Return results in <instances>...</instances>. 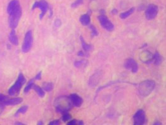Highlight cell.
<instances>
[{"label":"cell","mask_w":166,"mask_h":125,"mask_svg":"<svg viewBox=\"0 0 166 125\" xmlns=\"http://www.w3.org/2000/svg\"><path fill=\"white\" fill-rule=\"evenodd\" d=\"M88 62L85 60L76 61L74 63L75 67L77 68H79V69H82V68H85L88 65Z\"/></svg>","instance_id":"obj_18"},{"label":"cell","mask_w":166,"mask_h":125,"mask_svg":"<svg viewBox=\"0 0 166 125\" xmlns=\"http://www.w3.org/2000/svg\"><path fill=\"white\" fill-rule=\"evenodd\" d=\"M83 3H84V0H75L73 3H72L71 7L73 8H76L83 4Z\"/></svg>","instance_id":"obj_25"},{"label":"cell","mask_w":166,"mask_h":125,"mask_svg":"<svg viewBox=\"0 0 166 125\" xmlns=\"http://www.w3.org/2000/svg\"><path fill=\"white\" fill-rule=\"evenodd\" d=\"M68 125H75V124H84V123H83L82 121H77V120H72L67 123Z\"/></svg>","instance_id":"obj_28"},{"label":"cell","mask_w":166,"mask_h":125,"mask_svg":"<svg viewBox=\"0 0 166 125\" xmlns=\"http://www.w3.org/2000/svg\"><path fill=\"white\" fill-rule=\"evenodd\" d=\"M4 110V105L3 104H0V115L2 113Z\"/></svg>","instance_id":"obj_33"},{"label":"cell","mask_w":166,"mask_h":125,"mask_svg":"<svg viewBox=\"0 0 166 125\" xmlns=\"http://www.w3.org/2000/svg\"><path fill=\"white\" fill-rule=\"evenodd\" d=\"M33 43V36L31 30L26 32L25 34L23 43L22 45V51L24 53H28L31 50Z\"/></svg>","instance_id":"obj_5"},{"label":"cell","mask_w":166,"mask_h":125,"mask_svg":"<svg viewBox=\"0 0 166 125\" xmlns=\"http://www.w3.org/2000/svg\"><path fill=\"white\" fill-rule=\"evenodd\" d=\"M26 82V79L22 73H19V75L15 83L8 90V94L11 97L16 96L19 94L21 88Z\"/></svg>","instance_id":"obj_4"},{"label":"cell","mask_w":166,"mask_h":125,"mask_svg":"<svg viewBox=\"0 0 166 125\" xmlns=\"http://www.w3.org/2000/svg\"><path fill=\"white\" fill-rule=\"evenodd\" d=\"M77 55H78L79 56L83 57V56H85V53H84V52H83L82 51H79V52H78Z\"/></svg>","instance_id":"obj_32"},{"label":"cell","mask_w":166,"mask_h":125,"mask_svg":"<svg viewBox=\"0 0 166 125\" xmlns=\"http://www.w3.org/2000/svg\"><path fill=\"white\" fill-rule=\"evenodd\" d=\"M7 12L9 14L8 23L12 29L16 28L22 16V8L19 0H11L7 4Z\"/></svg>","instance_id":"obj_1"},{"label":"cell","mask_w":166,"mask_h":125,"mask_svg":"<svg viewBox=\"0 0 166 125\" xmlns=\"http://www.w3.org/2000/svg\"><path fill=\"white\" fill-rule=\"evenodd\" d=\"M70 119H71V116H70V114L68 113V112L63 113V115H62V120L64 122L70 121Z\"/></svg>","instance_id":"obj_26"},{"label":"cell","mask_w":166,"mask_h":125,"mask_svg":"<svg viewBox=\"0 0 166 125\" xmlns=\"http://www.w3.org/2000/svg\"><path fill=\"white\" fill-rule=\"evenodd\" d=\"M102 76V74L100 71L96 72V73H95V74H93L91 77L90 78L89 82H88L89 86L91 87H94L96 86L100 82Z\"/></svg>","instance_id":"obj_11"},{"label":"cell","mask_w":166,"mask_h":125,"mask_svg":"<svg viewBox=\"0 0 166 125\" xmlns=\"http://www.w3.org/2000/svg\"><path fill=\"white\" fill-rule=\"evenodd\" d=\"M22 102V98H8L6 101L4 102L3 104L4 106H15L21 104Z\"/></svg>","instance_id":"obj_13"},{"label":"cell","mask_w":166,"mask_h":125,"mask_svg":"<svg viewBox=\"0 0 166 125\" xmlns=\"http://www.w3.org/2000/svg\"><path fill=\"white\" fill-rule=\"evenodd\" d=\"M156 87V83L153 80H145L141 82L138 86V93L140 97H146L152 93Z\"/></svg>","instance_id":"obj_2"},{"label":"cell","mask_w":166,"mask_h":125,"mask_svg":"<svg viewBox=\"0 0 166 125\" xmlns=\"http://www.w3.org/2000/svg\"><path fill=\"white\" fill-rule=\"evenodd\" d=\"M161 123H159V122H157V123H154V124H161Z\"/></svg>","instance_id":"obj_36"},{"label":"cell","mask_w":166,"mask_h":125,"mask_svg":"<svg viewBox=\"0 0 166 125\" xmlns=\"http://www.w3.org/2000/svg\"><path fill=\"white\" fill-rule=\"evenodd\" d=\"M153 59H154V64L156 65V66H159L161 64V63H162V58L161 56V55L159 53H156L154 55V56H153Z\"/></svg>","instance_id":"obj_20"},{"label":"cell","mask_w":166,"mask_h":125,"mask_svg":"<svg viewBox=\"0 0 166 125\" xmlns=\"http://www.w3.org/2000/svg\"><path fill=\"white\" fill-rule=\"evenodd\" d=\"M33 88L34 89V90L37 93V95H38L39 97H41V98L44 97L45 91L42 88H41L40 86H39L38 85H34Z\"/></svg>","instance_id":"obj_19"},{"label":"cell","mask_w":166,"mask_h":125,"mask_svg":"<svg viewBox=\"0 0 166 125\" xmlns=\"http://www.w3.org/2000/svg\"><path fill=\"white\" fill-rule=\"evenodd\" d=\"M8 98H9L6 96V95L0 93V104H3L4 102L6 101Z\"/></svg>","instance_id":"obj_27"},{"label":"cell","mask_w":166,"mask_h":125,"mask_svg":"<svg viewBox=\"0 0 166 125\" xmlns=\"http://www.w3.org/2000/svg\"><path fill=\"white\" fill-rule=\"evenodd\" d=\"M42 89L47 92H50L54 89V84L52 83H43Z\"/></svg>","instance_id":"obj_21"},{"label":"cell","mask_w":166,"mask_h":125,"mask_svg":"<svg viewBox=\"0 0 166 125\" xmlns=\"http://www.w3.org/2000/svg\"><path fill=\"white\" fill-rule=\"evenodd\" d=\"M55 25L57 27H59L60 25H61V21H60V19H56L55 21Z\"/></svg>","instance_id":"obj_31"},{"label":"cell","mask_w":166,"mask_h":125,"mask_svg":"<svg viewBox=\"0 0 166 125\" xmlns=\"http://www.w3.org/2000/svg\"><path fill=\"white\" fill-rule=\"evenodd\" d=\"M34 85V80H33V79L30 80L29 82L27 83V85L26 86V87H25V88H24V93H27L30 90H31V89H32V88H33Z\"/></svg>","instance_id":"obj_23"},{"label":"cell","mask_w":166,"mask_h":125,"mask_svg":"<svg viewBox=\"0 0 166 125\" xmlns=\"http://www.w3.org/2000/svg\"><path fill=\"white\" fill-rule=\"evenodd\" d=\"M80 22L84 26H87L90 23V16L89 14H84L80 17Z\"/></svg>","instance_id":"obj_15"},{"label":"cell","mask_w":166,"mask_h":125,"mask_svg":"<svg viewBox=\"0 0 166 125\" xmlns=\"http://www.w3.org/2000/svg\"><path fill=\"white\" fill-rule=\"evenodd\" d=\"M41 77H42V73H41V72H39V73L37 74V75L36 76L35 79H36V80H39V79H41Z\"/></svg>","instance_id":"obj_30"},{"label":"cell","mask_w":166,"mask_h":125,"mask_svg":"<svg viewBox=\"0 0 166 125\" xmlns=\"http://www.w3.org/2000/svg\"><path fill=\"white\" fill-rule=\"evenodd\" d=\"M70 100L72 104L75 107H80L83 103V99L77 94H71L70 96Z\"/></svg>","instance_id":"obj_12"},{"label":"cell","mask_w":166,"mask_h":125,"mask_svg":"<svg viewBox=\"0 0 166 125\" xmlns=\"http://www.w3.org/2000/svg\"><path fill=\"white\" fill-rule=\"evenodd\" d=\"M9 40L12 43L13 45L18 46L19 44V41H18V38L16 34V31H15L14 29H12L9 35Z\"/></svg>","instance_id":"obj_14"},{"label":"cell","mask_w":166,"mask_h":125,"mask_svg":"<svg viewBox=\"0 0 166 125\" xmlns=\"http://www.w3.org/2000/svg\"><path fill=\"white\" fill-rule=\"evenodd\" d=\"M37 124H38V125H40V124L42 125V124H43V123H42V121H39L38 123H37Z\"/></svg>","instance_id":"obj_35"},{"label":"cell","mask_w":166,"mask_h":125,"mask_svg":"<svg viewBox=\"0 0 166 125\" xmlns=\"http://www.w3.org/2000/svg\"><path fill=\"white\" fill-rule=\"evenodd\" d=\"M49 4L46 0H41L39 1H36L33 4L32 9L34 10L36 8H39V10H41V13L39 15V19H42L44 17V16L46 15V14L49 10Z\"/></svg>","instance_id":"obj_7"},{"label":"cell","mask_w":166,"mask_h":125,"mask_svg":"<svg viewBox=\"0 0 166 125\" xmlns=\"http://www.w3.org/2000/svg\"><path fill=\"white\" fill-rule=\"evenodd\" d=\"M100 25L102 26L108 31H113L115 29V26L112 22L109 19V18L105 15V14H100L98 16Z\"/></svg>","instance_id":"obj_6"},{"label":"cell","mask_w":166,"mask_h":125,"mask_svg":"<svg viewBox=\"0 0 166 125\" xmlns=\"http://www.w3.org/2000/svg\"><path fill=\"white\" fill-rule=\"evenodd\" d=\"M158 12H159L158 6L154 4H150L146 9L145 16L148 20L154 19L156 18Z\"/></svg>","instance_id":"obj_8"},{"label":"cell","mask_w":166,"mask_h":125,"mask_svg":"<svg viewBox=\"0 0 166 125\" xmlns=\"http://www.w3.org/2000/svg\"><path fill=\"white\" fill-rule=\"evenodd\" d=\"M112 13L113 14H116L117 13H118V11L116 10V9H114V10H112Z\"/></svg>","instance_id":"obj_34"},{"label":"cell","mask_w":166,"mask_h":125,"mask_svg":"<svg viewBox=\"0 0 166 125\" xmlns=\"http://www.w3.org/2000/svg\"><path fill=\"white\" fill-rule=\"evenodd\" d=\"M56 111L59 113H64L68 112L72 108V103L66 97H60L55 101Z\"/></svg>","instance_id":"obj_3"},{"label":"cell","mask_w":166,"mask_h":125,"mask_svg":"<svg viewBox=\"0 0 166 125\" xmlns=\"http://www.w3.org/2000/svg\"><path fill=\"white\" fill-rule=\"evenodd\" d=\"M146 121V113L144 110L139 109L133 116V122L135 125L145 124Z\"/></svg>","instance_id":"obj_9"},{"label":"cell","mask_w":166,"mask_h":125,"mask_svg":"<svg viewBox=\"0 0 166 125\" xmlns=\"http://www.w3.org/2000/svg\"><path fill=\"white\" fill-rule=\"evenodd\" d=\"M124 68L133 73H136L139 70V66L134 59L129 58L124 63Z\"/></svg>","instance_id":"obj_10"},{"label":"cell","mask_w":166,"mask_h":125,"mask_svg":"<svg viewBox=\"0 0 166 125\" xmlns=\"http://www.w3.org/2000/svg\"><path fill=\"white\" fill-rule=\"evenodd\" d=\"M60 124V122L58 120H54V121H52L51 122H50L49 123V125H59Z\"/></svg>","instance_id":"obj_29"},{"label":"cell","mask_w":166,"mask_h":125,"mask_svg":"<svg viewBox=\"0 0 166 125\" xmlns=\"http://www.w3.org/2000/svg\"><path fill=\"white\" fill-rule=\"evenodd\" d=\"M89 28L92 31V37H95V36H97L99 35V32L96 28L93 25H89Z\"/></svg>","instance_id":"obj_24"},{"label":"cell","mask_w":166,"mask_h":125,"mask_svg":"<svg viewBox=\"0 0 166 125\" xmlns=\"http://www.w3.org/2000/svg\"><path fill=\"white\" fill-rule=\"evenodd\" d=\"M28 109V106H22L21 108H19L18 110L16 113H15V116H18L19 115L21 114H24L26 113V112L27 111Z\"/></svg>","instance_id":"obj_22"},{"label":"cell","mask_w":166,"mask_h":125,"mask_svg":"<svg viewBox=\"0 0 166 125\" xmlns=\"http://www.w3.org/2000/svg\"><path fill=\"white\" fill-rule=\"evenodd\" d=\"M134 11H135V8H131L130 10H127L126 11H124V12L120 13L119 18L121 19H125L127 18L130 16L131 14L134 12Z\"/></svg>","instance_id":"obj_17"},{"label":"cell","mask_w":166,"mask_h":125,"mask_svg":"<svg viewBox=\"0 0 166 125\" xmlns=\"http://www.w3.org/2000/svg\"><path fill=\"white\" fill-rule=\"evenodd\" d=\"M16 124H23V123H16Z\"/></svg>","instance_id":"obj_37"},{"label":"cell","mask_w":166,"mask_h":125,"mask_svg":"<svg viewBox=\"0 0 166 125\" xmlns=\"http://www.w3.org/2000/svg\"><path fill=\"white\" fill-rule=\"evenodd\" d=\"M81 43H82V48L85 50V52H89V51H92L93 49V46L92 45H90V44H88L87 42H85V41L84 40V38L82 36H80V37Z\"/></svg>","instance_id":"obj_16"}]
</instances>
